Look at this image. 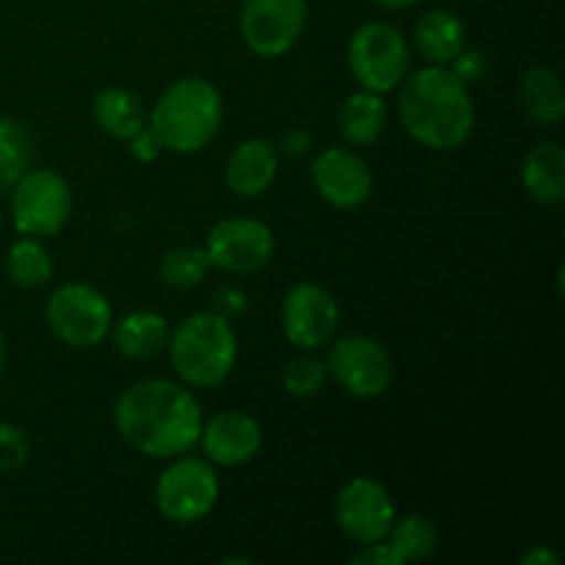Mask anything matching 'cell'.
Returning a JSON list of instances; mask_svg holds the SVG:
<instances>
[{"instance_id": "1", "label": "cell", "mask_w": 565, "mask_h": 565, "mask_svg": "<svg viewBox=\"0 0 565 565\" xmlns=\"http://www.w3.org/2000/svg\"><path fill=\"white\" fill-rule=\"evenodd\" d=\"M114 423L132 450L163 461L199 445L204 417L188 386L169 379H147L121 392L114 406Z\"/></svg>"}, {"instance_id": "2", "label": "cell", "mask_w": 565, "mask_h": 565, "mask_svg": "<svg viewBox=\"0 0 565 565\" xmlns=\"http://www.w3.org/2000/svg\"><path fill=\"white\" fill-rule=\"evenodd\" d=\"M401 86V121L414 141L434 152H450L472 138V94L450 66L428 64L406 75Z\"/></svg>"}, {"instance_id": "3", "label": "cell", "mask_w": 565, "mask_h": 565, "mask_svg": "<svg viewBox=\"0 0 565 565\" xmlns=\"http://www.w3.org/2000/svg\"><path fill=\"white\" fill-rule=\"evenodd\" d=\"M147 125L169 152H202L224 125V99L204 77H180L160 94Z\"/></svg>"}, {"instance_id": "4", "label": "cell", "mask_w": 565, "mask_h": 565, "mask_svg": "<svg viewBox=\"0 0 565 565\" xmlns=\"http://www.w3.org/2000/svg\"><path fill=\"white\" fill-rule=\"evenodd\" d=\"M169 359L174 373L196 390H213L232 375L237 362V337L218 312H196L171 329Z\"/></svg>"}, {"instance_id": "5", "label": "cell", "mask_w": 565, "mask_h": 565, "mask_svg": "<svg viewBox=\"0 0 565 565\" xmlns=\"http://www.w3.org/2000/svg\"><path fill=\"white\" fill-rule=\"evenodd\" d=\"M348 66L359 86L386 94L401 86L412 72V47L390 22H364L353 31L348 44Z\"/></svg>"}, {"instance_id": "6", "label": "cell", "mask_w": 565, "mask_h": 565, "mask_svg": "<svg viewBox=\"0 0 565 565\" xmlns=\"http://www.w3.org/2000/svg\"><path fill=\"white\" fill-rule=\"evenodd\" d=\"M221 497V480L215 463L207 458L182 456L171 458L154 486V502L160 516L174 524H196L213 513Z\"/></svg>"}, {"instance_id": "7", "label": "cell", "mask_w": 565, "mask_h": 565, "mask_svg": "<svg viewBox=\"0 0 565 565\" xmlns=\"http://www.w3.org/2000/svg\"><path fill=\"white\" fill-rule=\"evenodd\" d=\"M11 188V221L20 235L42 241L70 224L72 191L58 171L28 169Z\"/></svg>"}, {"instance_id": "8", "label": "cell", "mask_w": 565, "mask_h": 565, "mask_svg": "<svg viewBox=\"0 0 565 565\" xmlns=\"http://www.w3.org/2000/svg\"><path fill=\"white\" fill-rule=\"evenodd\" d=\"M47 326L64 345L97 348L110 334L114 309L103 290L83 281H70L50 296Z\"/></svg>"}, {"instance_id": "9", "label": "cell", "mask_w": 565, "mask_h": 565, "mask_svg": "<svg viewBox=\"0 0 565 565\" xmlns=\"http://www.w3.org/2000/svg\"><path fill=\"white\" fill-rule=\"evenodd\" d=\"M329 375L353 397L373 401L392 386L395 364L390 351L367 334H348L331 345Z\"/></svg>"}, {"instance_id": "10", "label": "cell", "mask_w": 565, "mask_h": 565, "mask_svg": "<svg viewBox=\"0 0 565 565\" xmlns=\"http://www.w3.org/2000/svg\"><path fill=\"white\" fill-rule=\"evenodd\" d=\"M307 20V0H243V42L259 58H281L303 36Z\"/></svg>"}, {"instance_id": "11", "label": "cell", "mask_w": 565, "mask_h": 565, "mask_svg": "<svg viewBox=\"0 0 565 565\" xmlns=\"http://www.w3.org/2000/svg\"><path fill=\"white\" fill-rule=\"evenodd\" d=\"M210 265L235 276L263 270L276 254V237L268 224L257 218H224L207 232L204 241Z\"/></svg>"}, {"instance_id": "12", "label": "cell", "mask_w": 565, "mask_h": 565, "mask_svg": "<svg viewBox=\"0 0 565 565\" xmlns=\"http://www.w3.org/2000/svg\"><path fill=\"white\" fill-rule=\"evenodd\" d=\"M337 527L353 544H375L384 541L395 524V502L384 483L373 478H353L340 489L334 502Z\"/></svg>"}, {"instance_id": "13", "label": "cell", "mask_w": 565, "mask_h": 565, "mask_svg": "<svg viewBox=\"0 0 565 565\" xmlns=\"http://www.w3.org/2000/svg\"><path fill=\"white\" fill-rule=\"evenodd\" d=\"M340 326V303L318 281H301L290 287L281 301V331L301 351H318L329 345Z\"/></svg>"}, {"instance_id": "14", "label": "cell", "mask_w": 565, "mask_h": 565, "mask_svg": "<svg viewBox=\"0 0 565 565\" xmlns=\"http://www.w3.org/2000/svg\"><path fill=\"white\" fill-rule=\"evenodd\" d=\"M309 177L318 196L337 210H356L373 196V171L353 149L331 147L320 152Z\"/></svg>"}, {"instance_id": "15", "label": "cell", "mask_w": 565, "mask_h": 565, "mask_svg": "<svg viewBox=\"0 0 565 565\" xmlns=\"http://www.w3.org/2000/svg\"><path fill=\"white\" fill-rule=\"evenodd\" d=\"M263 425L257 417L237 408L218 412L213 419L202 423L199 445L215 467H243L263 450Z\"/></svg>"}, {"instance_id": "16", "label": "cell", "mask_w": 565, "mask_h": 565, "mask_svg": "<svg viewBox=\"0 0 565 565\" xmlns=\"http://www.w3.org/2000/svg\"><path fill=\"white\" fill-rule=\"evenodd\" d=\"M279 174V149L268 138H246L226 160V185L235 196L257 199Z\"/></svg>"}, {"instance_id": "17", "label": "cell", "mask_w": 565, "mask_h": 565, "mask_svg": "<svg viewBox=\"0 0 565 565\" xmlns=\"http://www.w3.org/2000/svg\"><path fill=\"white\" fill-rule=\"evenodd\" d=\"M414 50L428 64L450 66L452 58L467 47V28L450 9H430L414 25Z\"/></svg>"}, {"instance_id": "18", "label": "cell", "mask_w": 565, "mask_h": 565, "mask_svg": "<svg viewBox=\"0 0 565 565\" xmlns=\"http://www.w3.org/2000/svg\"><path fill=\"white\" fill-rule=\"evenodd\" d=\"M524 191L539 204L555 207L565 199V149L557 141H541L522 166Z\"/></svg>"}, {"instance_id": "19", "label": "cell", "mask_w": 565, "mask_h": 565, "mask_svg": "<svg viewBox=\"0 0 565 565\" xmlns=\"http://www.w3.org/2000/svg\"><path fill=\"white\" fill-rule=\"evenodd\" d=\"M110 329H114L116 351L132 362H143V359H154L158 353H163L171 337L169 320L152 309H138V312L125 315Z\"/></svg>"}, {"instance_id": "20", "label": "cell", "mask_w": 565, "mask_h": 565, "mask_svg": "<svg viewBox=\"0 0 565 565\" xmlns=\"http://www.w3.org/2000/svg\"><path fill=\"white\" fill-rule=\"evenodd\" d=\"M519 108L541 127L561 125L565 116V86L555 70L533 66L519 83Z\"/></svg>"}, {"instance_id": "21", "label": "cell", "mask_w": 565, "mask_h": 565, "mask_svg": "<svg viewBox=\"0 0 565 565\" xmlns=\"http://www.w3.org/2000/svg\"><path fill=\"white\" fill-rule=\"evenodd\" d=\"M94 121L105 136L116 138V141H130L141 127H147V114L143 105L130 88L110 86L94 97Z\"/></svg>"}, {"instance_id": "22", "label": "cell", "mask_w": 565, "mask_h": 565, "mask_svg": "<svg viewBox=\"0 0 565 565\" xmlns=\"http://www.w3.org/2000/svg\"><path fill=\"white\" fill-rule=\"evenodd\" d=\"M337 127H340V136L351 147H367V143L379 141V136L386 127L384 94L359 88L356 94H351L342 103L340 116H337Z\"/></svg>"}, {"instance_id": "23", "label": "cell", "mask_w": 565, "mask_h": 565, "mask_svg": "<svg viewBox=\"0 0 565 565\" xmlns=\"http://www.w3.org/2000/svg\"><path fill=\"white\" fill-rule=\"evenodd\" d=\"M6 270H9L11 281L25 290H39V287L50 285L55 274L53 257H50L47 248L39 243V237H25L22 235L14 246L9 248V257H6Z\"/></svg>"}, {"instance_id": "24", "label": "cell", "mask_w": 565, "mask_h": 565, "mask_svg": "<svg viewBox=\"0 0 565 565\" xmlns=\"http://www.w3.org/2000/svg\"><path fill=\"white\" fill-rule=\"evenodd\" d=\"M384 541L392 546L397 561L417 563L434 555L436 546H439V530H436V524L428 516L412 513V516L395 519Z\"/></svg>"}, {"instance_id": "25", "label": "cell", "mask_w": 565, "mask_h": 565, "mask_svg": "<svg viewBox=\"0 0 565 565\" xmlns=\"http://www.w3.org/2000/svg\"><path fill=\"white\" fill-rule=\"evenodd\" d=\"M33 158V138L20 121L0 119V188H11Z\"/></svg>"}, {"instance_id": "26", "label": "cell", "mask_w": 565, "mask_h": 565, "mask_svg": "<svg viewBox=\"0 0 565 565\" xmlns=\"http://www.w3.org/2000/svg\"><path fill=\"white\" fill-rule=\"evenodd\" d=\"M213 268L204 246H180L171 248L160 263V281L171 290H191L207 279V270Z\"/></svg>"}, {"instance_id": "27", "label": "cell", "mask_w": 565, "mask_h": 565, "mask_svg": "<svg viewBox=\"0 0 565 565\" xmlns=\"http://www.w3.org/2000/svg\"><path fill=\"white\" fill-rule=\"evenodd\" d=\"M329 381V367L323 359L312 356V353H301V356L290 359L281 373V384H285L287 395L292 397H315Z\"/></svg>"}, {"instance_id": "28", "label": "cell", "mask_w": 565, "mask_h": 565, "mask_svg": "<svg viewBox=\"0 0 565 565\" xmlns=\"http://www.w3.org/2000/svg\"><path fill=\"white\" fill-rule=\"evenodd\" d=\"M450 70L456 72V75L461 77V81L469 86V83L480 81V77L486 75V70H489V61H486V55L480 53V50H467V47H463L461 53H458L456 58H452Z\"/></svg>"}, {"instance_id": "29", "label": "cell", "mask_w": 565, "mask_h": 565, "mask_svg": "<svg viewBox=\"0 0 565 565\" xmlns=\"http://www.w3.org/2000/svg\"><path fill=\"white\" fill-rule=\"evenodd\" d=\"M127 143H130L132 158L141 160V163H154V160L160 158V152H163V143L158 141V136H154L152 130H149V125L141 127Z\"/></svg>"}, {"instance_id": "30", "label": "cell", "mask_w": 565, "mask_h": 565, "mask_svg": "<svg viewBox=\"0 0 565 565\" xmlns=\"http://www.w3.org/2000/svg\"><path fill=\"white\" fill-rule=\"evenodd\" d=\"M353 565H403L392 546L386 541H375V544H364L356 555L351 557Z\"/></svg>"}, {"instance_id": "31", "label": "cell", "mask_w": 565, "mask_h": 565, "mask_svg": "<svg viewBox=\"0 0 565 565\" xmlns=\"http://www.w3.org/2000/svg\"><path fill=\"white\" fill-rule=\"evenodd\" d=\"M315 147L312 141V132L303 130V127H296V130H287L285 136L279 138V152L287 154V158H303L309 154V149Z\"/></svg>"}, {"instance_id": "32", "label": "cell", "mask_w": 565, "mask_h": 565, "mask_svg": "<svg viewBox=\"0 0 565 565\" xmlns=\"http://www.w3.org/2000/svg\"><path fill=\"white\" fill-rule=\"evenodd\" d=\"M519 563H524V565H561V555H557V552H552L550 546L533 544L527 552H522Z\"/></svg>"}, {"instance_id": "33", "label": "cell", "mask_w": 565, "mask_h": 565, "mask_svg": "<svg viewBox=\"0 0 565 565\" xmlns=\"http://www.w3.org/2000/svg\"><path fill=\"white\" fill-rule=\"evenodd\" d=\"M370 3L381 6V9L401 11V9H412V6H414V3H419V0H370Z\"/></svg>"}, {"instance_id": "34", "label": "cell", "mask_w": 565, "mask_h": 565, "mask_svg": "<svg viewBox=\"0 0 565 565\" xmlns=\"http://www.w3.org/2000/svg\"><path fill=\"white\" fill-rule=\"evenodd\" d=\"M6 337H3V331H0V373H3V367H6Z\"/></svg>"}, {"instance_id": "35", "label": "cell", "mask_w": 565, "mask_h": 565, "mask_svg": "<svg viewBox=\"0 0 565 565\" xmlns=\"http://www.w3.org/2000/svg\"><path fill=\"white\" fill-rule=\"evenodd\" d=\"M224 565H232V563H243V565H248L252 561H248V557H224V561H221Z\"/></svg>"}]
</instances>
